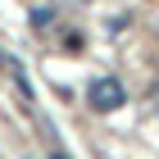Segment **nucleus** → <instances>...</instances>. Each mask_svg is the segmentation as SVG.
Returning a JSON list of instances; mask_svg holds the SVG:
<instances>
[{"label":"nucleus","mask_w":159,"mask_h":159,"mask_svg":"<svg viewBox=\"0 0 159 159\" xmlns=\"http://www.w3.org/2000/svg\"><path fill=\"white\" fill-rule=\"evenodd\" d=\"M86 105H91L96 114H114V109L127 105V91H123L118 77H96V82L86 86Z\"/></svg>","instance_id":"1"},{"label":"nucleus","mask_w":159,"mask_h":159,"mask_svg":"<svg viewBox=\"0 0 159 159\" xmlns=\"http://www.w3.org/2000/svg\"><path fill=\"white\" fill-rule=\"evenodd\" d=\"M27 23L37 27V32L50 27V23H55V5H32V9H27Z\"/></svg>","instance_id":"2"},{"label":"nucleus","mask_w":159,"mask_h":159,"mask_svg":"<svg viewBox=\"0 0 159 159\" xmlns=\"http://www.w3.org/2000/svg\"><path fill=\"white\" fill-rule=\"evenodd\" d=\"M50 159H68V155H64V150H55V155H50Z\"/></svg>","instance_id":"3"},{"label":"nucleus","mask_w":159,"mask_h":159,"mask_svg":"<svg viewBox=\"0 0 159 159\" xmlns=\"http://www.w3.org/2000/svg\"><path fill=\"white\" fill-rule=\"evenodd\" d=\"M0 68H5V55H0Z\"/></svg>","instance_id":"4"}]
</instances>
